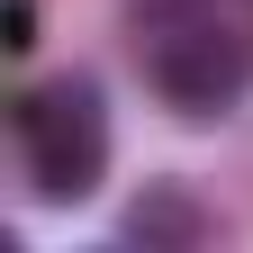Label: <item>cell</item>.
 <instances>
[{"instance_id": "7a4b0ae2", "label": "cell", "mask_w": 253, "mask_h": 253, "mask_svg": "<svg viewBox=\"0 0 253 253\" xmlns=\"http://www.w3.org/2000/svg\"><path fill=\"white\" fill-rule=\"evenodd\" d=\"M145 73L163 90V109H181V118H235L253 90V45L217 18H172V27H154Z\"/></svg>"}, {"instance_id": "277c9868", "label": "cell", "mask_w": 253, "mask_h": 253, "mask_svg": "<svg viewBox=\"0 0 253 253\" xmlns=\"http://www.w3.org/2000/svg\"><path fill=\"white\" fill-rule=\"evenodd\" d=\"M0 45H9V54L37 45V0H9V37H0Z\"/></svg>"}, {"instance_id": "6da1fadb", "label": "cell", "mask_w": 253, "mask_h": 253, "mask_svg": "<svg viewBox=\"0 0 253 253\" xmlns=\"http://www.w3.org/2000/svg\"><path fill=\"white\" fill-rule=\"evenodd\" d=\"M18 163H27V190L54 208H82L90 190L109 181V100L90 73H54L18 100Z\"/></svg>"}, {"instance_id": "5b68a950", "label": "cell", "mask_w": 253, "mask_h": 253, "mask_svg": "<svg viewBox=\"0 0 253 253\" xmlns=\"http://www.w3.org/2000/svg\"><path fill=\"white\" fill-rule=\"evenodd\" d=\"M136 18H154V27H172V18H199V0H136Z\"/></svg>"}, {"instance_id": "3957f363", "label": "cell", "mask_w": 253, "mask_h": 253, "mask_svg": "<svg viewBox=\"0 0 253 253\" xmlns=\"http://www.w3.org/2000/svg\"><path fill=\"white\" fill-rule=\"evenodd\" d=\"M126 235H136L145 253H154V244H199L208 217H199V199H190L181 181H145V199L126 208Z\"/></svg>"}]
</instances>
